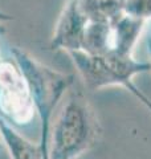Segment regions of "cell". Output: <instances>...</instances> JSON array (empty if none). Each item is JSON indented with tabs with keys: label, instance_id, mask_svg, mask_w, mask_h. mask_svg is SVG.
I'll use <instances>...</instances> for the list:
<instances>
[{
	"label": "cell",
	"instance_id": "13",
	"mask_svg": "<svg viewBox=\"0 0 151 159\" xmlns=\"http://www.w3.org/2000/svg\"><path fill=\"white\" fill-rule=\"evenodd\" d=\"M6 32H7L6 27L3 25V23H0V36H3V34H6Z\"/></svg>",
	"mask_w": 151,
	"mask_h": 159
},
{
	"label": "cell",
	"instance_id": "11",
	"mask_svg": "<svg viewBox=\"0 0 151 159\" xmlns=\"http://www.w3.org/2000/svg\"><path fill=\"white\" fill-rule=\"evenodd\" d=\"M12 20H13V17L11 16V15L0 11V23H8V21H12Z\"/></svg>",
	"mask_w": 151,
	"mask_h": 159
},
{
	"label": "cell",
	"instance_id": "5",
	"mask_svg": "<svg viewBox=\"0 0 151 159\" xmlns=\"http://www.w3.org/2000/svg\"><path fill=\"white\" fill-rule=\"evenodd\" d=\"M88 19L80 11L76 0H68L62 9L52 37L53 49L66 52L78 51Z\"/></svg>",
	"mask_w": 151,
	"mask_h": 159
},
{
	"label": "cell",
	"instance_id": "8",
	"mask_svg": "<svg viewBox=\"0 0 151 159\" xmlns=\"http://www.w3.org/2000/svg\"><path fill=\"white\" fill-rule=\"evenodd\" d=\"M86 19L101 21H115L123 15L126 0H76Z\"/></svg>",
	"mask_w": 151,
	"mask_h": 159
},
{
	"label": "cell",
	"instance_id": "9",
	"mask_svg": "<svg viewBox=\"0 0 151 159\" xmlns=\"http://www.w3.org/2000/svg\"><path fill=\"white\" fill-rule=\"evenodd\" d=\"M123 13L147 23L151 20V0H126Z\"/></svg>",
	"mask_w": 151,
	"mask_h": 159
},
{
	"label": "cell",
	"instance_id": "12",
	"mask_svg": "<svg viewBox=\"0 0 151 159\" xmlns=\"http://www.w3.org/2000/svg\"><path fill=\"white\" fill-rule=\"evenodd\" d=\"M147 51H149V56H150V64H151V39L147 40Z\"/></svg>",
	"mask_w": 151,
	"mask_h": 159
},
{
	"label": "cell",
	"instance_id": "7",
	"mask_svg": "<svg viewBox=\"0 0 151 159\" xmlns=\"http://www.w3.org/2000/svg\"><path fill=\"white\" fill-rule=\"evenodd\" d=\"M113 24V51L121 54H133L146 21L122 15Z\"/></svg>",
	"mask_w": 151,
	"mask_h": 159
},
{
	"label": "cell",
	"instance_id": "6",
	"mask_svg": "<svg viewBox=\"0 0 151 159\" xmlns=\"http://www.w3.org/2000/svg\"><path fill=\"white\" fill-rule=\"evenodd\" d=\"M0 134L8 148L11 159H48L40 143H33L9 125L0 113Z\"/></svg>",
	"mask_w": 151,
	"mask_h": 159
},
{
	"label": "cell",
	"instance_id": "10",
	"mask_svg": "<svg viewBox=\"0 0 151 159\" xmlns=\"http://www.w3.org/2000/svg\"><path fill=\"white\" fill-rule=\"evenodd\" d=\"M126 89H127V90H129L130 93H131V94H134L135 98H137L138 101H139L140 103H142V105H144L146 107H147V110L151 113V99H150L147 96H146V94H143L142 92H140L139 89H138L137 86H135L133 82L130 84V85H129L127 88H126Z\"/></svg>",
	"mask_w": 151,
	"mask_h": 159
},
{
	"label": "cell",
	"instance_id": "2",
	"mask_svg": "<svg viewBox=\"0 0 151 159\" xmlns=\"http://www.w3.org/2000/svg\"><path fill=\"white\" fill-rule=\"evenodd\" d=\"M11 52L16 66L27 82L34 110L39 114L41 125V137L39 143L48 157V139L53 114L65 94L72 88L73 77L44 65L21 48L15 47Z\"/></svg>",
	"mask_w": 151,
	"mask_h": 159
},
{
	"label": "cell",
	"instance_id": "4",
	"mask_svg": "<svg viewBox=\"0 0 151 159\" xmlns=\"http://www.w3.org/2000/svg\"><path fill=\"white\" fill-rule=\"evenodd\" d=\"M34 105L19 68L8 61L0 62V113L15 123H28Z\"/></svg>",
	"mask_w": 151,
	"mask_h": 159
},
{
	"label": "cell",
	"instance_id": "3",
	"mask_svg": "<svg viewBox=\"0 0 151 159\" xmlns=\"http://www.w3.org/2000/svg\"><path fill=\"white\" fill-rule=\"evenodd\" d=\"M85 85L92 90L109 86L127 88L138 74L151 70L150 61L135 60L133 54L110 51L105 54H90L82 51L68 52Z\"/></svg>",
	"mask_w": 151,
	"mask_h": 159
},
{
	"label": "cell",
	"instance_id": "1",
	"mask_svg": "<svg viewBox=\"0 0 151 159\" xmlns=\"http://www.w3.org/2000/svg\"><path fill=\"white\" fill-rule=\"evenodd\" d=\"M48 139V159H76L94 145L98 121L88 99L69 89L52 121Z\"/></svg>",
	"mask_w": 151,
	"mask_h": 159
}]
</instances>
